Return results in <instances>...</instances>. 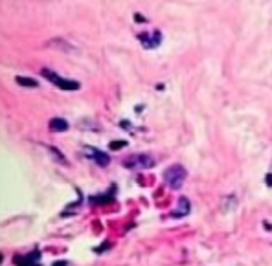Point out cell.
Returning <instances> with one entry per match:
<instances>
[{
	"mask_svg": "<svg viewBox=\"0 0 272 266\" xmlns=\"http://www.w3.org/2000/svg\"><path fill=\"white\" fill-rule=\"evenodd\" d=\"M164 180H166V183L169 188L179 189L186 180V169L182 166H179V163L167 167V169L164 171Z\"/></svg>",
	"mask_w": 272,
	"mask_h": 266,
	"instance_id": "1",
	"label": "cell"
},
{
	"mask_svg": "<svg viewBox=\"0 0 272 266\" xmlns=\"http://www.w3.org/2000/svg\"><path fill=\"white\" fill-rule=\"evenodd\" d=\"M41 74L44 75V79H48L50 83H53L55 87H59L61 90H66V92H74V90H79V83L77 81H70V79H63L61 75H57L55 72L48 70V68H43L41 70Z\"/></svg>",
	"mask_w": 272,
	"mask_h": 266,
	"instance_id": "2",
	"label": "cell"
},
{
	"mask_svg": "<svg viewBox=\"0 0 272 266\" xmlns=\"http://www.w3.org/2000/svg\"><path fill=\"white\" fill-rule=\"evenodd\" d=\"M154 160L147 154H131L129 158L123 160V166L127 167V169H149L153 167Z\"/></svg>",
	"mask_w": 272,
	"mask_h": 266,
	"instance_id": "3",
	"label": "cell"
},
{
	"mask_svg": "<svg viewBox=\"0 0 272 266\" xmlns=\"http://www.w3.org/2000/svg\"><path fill=\"white\" fill-rule=\"evenodd\" d=\"M160 33L158 31H151V33H142L140 35V40L142 44H144L145 48H157L158 44H160Z\"/></svg>",
	"mask_w": 272,
	"mask_h": 266,
	"instance_id": "4",
	"label": "cell"
},
{
	"mask_svg": "<svg viewBox=\"0 0 272 266\" xmlns=\"http://www.w3.org/2000/svg\"><path fill=\"white\" fill-rule=\"evenodd\" d=\"M87 154L92 158L96 163H100L101 167H105L107 163H109V156H107L105 153H100V151H96V149H92V147H87Z\"/></svg>",
	"mask_w": 272,
	"mask_h": 266,
	"instance_id": "5",
	"label": "cell"
},
{
	"mask_svg": "<svg viewBox=\"0 0 272 266\" xmlns=\"http://www.w3.org/2000/svg\"><path fill=\"white\" fill-rule=\"evenodd\" d=\"M50 129L55 132H65L66 129H68V123L63 118H53L52 121H50Z\"/></svg>",
	"mask_w": 272,
	"mask_h": 266,
	"instance_id": "6",
	"label": "cell"
},
{
	"mask_svg": "<svg viewBox=\"0 0 272 266\" xmlns=\"http://www.w3.org/2000/svg\"><path fill=\"white\" fill-rule=\"evenodd\" d=\"M189 213V202L188 198H180L179 200V211H173V217H182V215Z\"/></svg>",
	"mask_w": 272,
	"mask_h": 266,
	"instance_id": "7",
	"label": "cell"
},
{
	"mask_svg": "<svg viewBox=\"0 0 272 266\" xmlns=\"http://www.w3.org/2000/svg\"><path fill=\"white\" fill-rule=\"evenodd\" d=\"M17 83L22 85V87H28V88H37L39 83H37L35 79H30V77H17Z\"/></svg>",
	"mask_w": 272,
	"mask_h": 266,
	"instance_id": "8",
	"label": "cell"
},
{
	"mask_svg": "<svg viewBox=\"0 0 272 266\" xmlns=\"http://www.w3.org/2000/svg\"><path fill=\"white\" fill-rule=\"evenodd\" d=\"M127 145V141H112V144L109 145L110 149H114V151H118V149H122V147H125Z\"/></svg>",
	"mask_w": 272,
	"mask_h": 266,
	"instance_id": "9",
	"label": "cell"
},
{
	"mask_svg": "<svg viewBox=\"0 0 272 266\" xmlns=\"http://www.w3.org/2000/svg\"><path fill=\"white\" fill-rule=\"evenodd\" d=\"M267 186H268V188L272 186V175H267Z\"/></svg>",
	"mask_w": 272,
	"mask_h": 266,
	"instance_id": "10",
	"label": "cell"
},
{
	"mask_svg": "<svg viewBox=\"0 0 272 266\" xmlns=\"http://www.w3.org/2000/svg\"><path fill=\"white\" fill-rule=\"evenodd\" d=\"M134 17H136V21H138V22H140V21H142V22H144V21H145V18H144V17H142V15H138V13H136V15H134Z\"/></svg>",
	"mask_w": 272,
	"mask_h": 266,
	"instance_id": "11",
	"label": "cell"
},
{
	"mask_svg": "<svg viewBox=\"0 0 272 266\" xmlns=\"http://www.w3.org/2000/svg\"><path fill=\"white\" fill-rule=\"evenodd\" d=\"M55 266H66V264H65V262H57Z\"/></svg>",
	"mask_w": 272,
	"mask_h": 266,
	"instance_id": "12",
	"label": "cell"
}]
</instances>
